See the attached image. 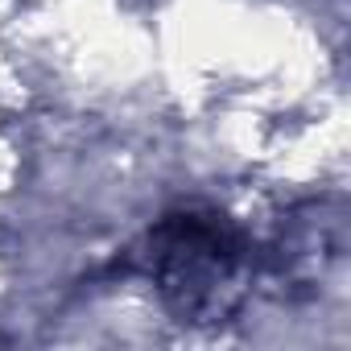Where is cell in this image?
Instances as JSON below:
<instances>
[{"instance_id":"2","label":"cell","mask_w":351,"mask_h":351,"mask_svg":"<svg viewBox=\"0 0 351 351\" xmlns=\"http://www.w3.org/2000/svg\"><path fill=\"white\" fill-rule=\"evenodd\" d=\"M343 256V211L330 199L302 207L273 244V269L289 285H318Z\"/></svg>"},{"instance_id":"1","label":"cell","mask_w":351,"mask_h":351,"mask_svg":"<svg viewBox=\"0 0 351 351\" xmlns=\"http://www.w3.org/2000/svg\"><path fill=\"white\" fill-rule=\"evenodd\" d=\"M124 269L145 277L161 306L191 326H215L240 314L252 277V236L219 207H173L124 252Z\"/></svg>"}]
</instances>
